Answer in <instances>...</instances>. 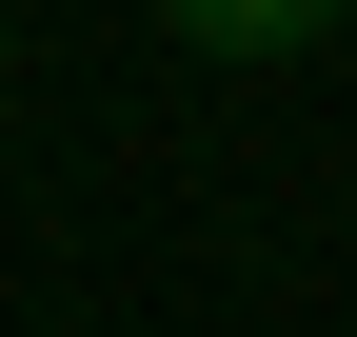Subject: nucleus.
<instances>
[{
	"instance_id": "1",
	"label": "nucleus",
	"mask_w": 357,
	"mask_h": 337,
	"mask_svg": "<svg viewBox=\"0 0 357 337\" xmlns=\"http://www.w3.org/2000/svg\"><path fill=\"white\" fill-rule=\"evenodd\" d=\"M178 60H238V79H278V60H318V40H337V0H178Z\"/></svg>"
}]
</instances>
